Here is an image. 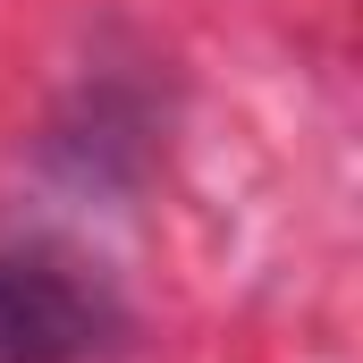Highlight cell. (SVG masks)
<instances>
[{
  "instance_id": "obj_1",
  "label": "cell",
  "mask_w": 363,
  "mask_h": 363,
  "mask_svg": "<svg viewBox=\"0 0 363 363\" xmlns=\"http://www.w3.org/2000/svg\"><path fill=\"white\" fill-rule=\"evenodd\" d=\"M118 338V304L51 254H0V363H93Z\"/></svg>"
}]
</instances>
